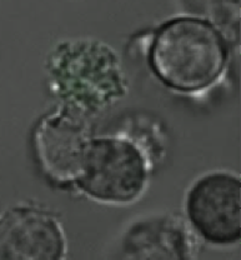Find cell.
<instances>
[{"instance_id":"4","label":"cell","mask_w":241,"mask_h":260,"mask_svg":"<svg viewBox=\"0 0 241 260\" xmlns=\"http://www.w3.org/2000/svg\"><path fill=\"white\" fill-rule=\"evenodd\" d=\"M184 219L200 242L232 248L241 240V179L230 170L197 177L184 198Z\"/></svg>"},{"instance_id":"2","label":"cell","mask_w":241,"mask_h":260,"mask_svg":"<svg viewBox=\"0 0 241 260\" xmlns=\"http://www.w3.org/2000/svg\"><path fill=\"white\" fill-rule=\"evenodd\" d=\"M45 69L49 88L58 104L93 121L128 93L118 54L99 40L58 43L49 53Z\"/></svg>"},{"instance_id":"7","label":"cell","mask_w":241,"mask_h":260,"mask_svg":"<svg viewBox=\"0 0 241 260\" xmlns=\"http://www.w3.org/2000/svg\"><path fill=\"white\" fill-rule=\"evenodd\" d=\"M60 219L49 208L16 203L0 213V260H66Z\"/></svg>"},{"instance_id":"3","label":"cell","mask_w":241,"mask_h":260,"mask_svg":"<svg viewBox=\"0 0 241 260\" xmlns=\"http://www.w3.org/2000/svg\"><path fill=\"white\" fill-rule=\"evenodd\" d=\"M153 156L126 134L94 135L84 151L73 190L96 203L128 205L150 181Z\"/></svg>"},{"instance_id":"8","label":"cell","mask_w":241,"mask_h":260,"mask_svg":"<svg viewBox=\"0 0 241 260\" xmlns=\"http://www.w3.org/2000/svg\"><path fill=\"white\" fill-rule=\"evenodd\" d=\"M188 15L213 24L232 48L240 43V0H180Z\"/></svg>"},{"instance_id":"6","label":"cell","mask_w":241,"mask_h":260,"mask_svg":"<svg viewBox=\"0 0 241 260\" xmlns=\"http://www.w3.org/2000/svg\"><path fill=\"white\" fill-rule=\"evenodd\" d=\"M199 239L183 215L150 213L132 219L110 243L104 260H197Z\"/></svg>"},{"instance_id":"9","label":"cell","mask_w":241,"mask_h":260,"mask_svg":"<svg viewBox=\"0 0 241 260\" xmlns=\"http://www.w3.org/2000/svg\"><path fill=\"white\" fill-rule=\"evenodd\" d=\"M232 260H240L239 258H235V259H232Z\"/></svg>"},{"instance_id":"1","label":"cell","mask_w":241,"mask_h":260,"mask_svg":"<svg viewBox=\"0 0 241 260\" xmlns=\"http://www.w3.org/2000/svg\"><path fill=\"white\" fill-rule=\"evenodd\" d=\"M231 50L225 37L209 21L181 15L165 20L153 31L146 61L162 86L190 95L220 80Z\"/></svg>"},{"instance_id":"5","label":"cell","mask_w":241,"mask_h":260,"mask_svg":"<svg viewBox=\"0 0 241 260\" xmlns=\"http://www.w3.org/2000/svg\"><path fill=\"white\" fill-rule=\"evenodd\" d=\"M94 123L60 104L38 119L30 133L31 150L49 184L63 190L74 189L84 151L95 135Z\"/></svg>"}]
</instances>
